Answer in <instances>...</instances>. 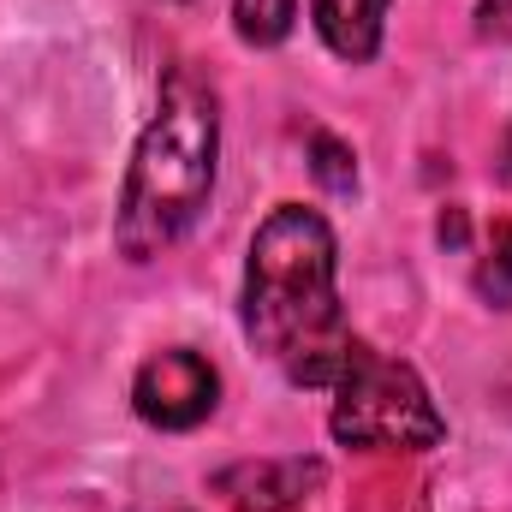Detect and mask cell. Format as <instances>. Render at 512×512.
Instances as JSON below:
<instances>
[{"instance_id": "cell-1", "label": "cell", "mask_w": 512, "mask_h": 512, "mask_svg": "<svg viewBox=\"0 0 512 512\" xmlns=\"http://www.w3.org/2000/svg\"><path fill=\"white\" fill-rule=\"evenodd\" d=\"M334 274H340L334 227L316 209L280 203L256 227L245 262V334L298 387H334L358 346Z\"/></svg>"}, {"instance_id": "cell-2", "label": "cell", "mask_w": 512, "mask_h": 512, "mask_svg": "<svg viewBox=\"0 0 512 512\" xmlns=\"http://www.w3.org/2000/svg\"><path fill=\"white\" fill-rule=\"evenodd\" d=\"M215 155H221V108L215 90L179 66L161 84V108L143 126L137 149L126 167V191H120V215H114V245L131 262H155L161 251H173L209 191H215Z\"/></svg>"}, {"instance_id": "cell-3", "label": "cell", "mask_w": 512, "mask_h": 512, "mask_svg": "<svg viewBox=\"0 0 512 512\" xmlns=\"http://www.w3.org/2000/svg\"><path fill=\"white\" fill-rule=\"evenodd\" d=\"M340 447L364 453H429L447 435V417L435 411L429 387L411 364L352 346L340 382H334V417H328Z\"/></svg>"}, {"instance_id": "cell-4", "label": "cell", "mask_w": 512, "mask_h": 512, "mask_svg": "<svg viewBox=\"0 0 512 512\" xmlns=\"http://www.w3.org/2000/svg\"><path fill=\"white\" fill-rule=\"evenodd\" d=\"M221 399V376L203 352L191 346H167L155 358H143L137 382H131V405L143 423L155 429H197Z\"/></svg>"}, {"instance_id": "cell-5", "label": "cell", "mask_w": 512, "mask_h": 512, "mask_svg": "<svg viewBox=\"0 0 512 512\" xmlns=\"http://www.w3.org/2000/svg\"><path fill=\"white\" fill-rule=\"evenodd\" d=\"M322 483L316 459H262V465H233L221 477V495L239 512H292Z\"/></svg>"}, {"instance_id": "cell-6", "label": "cell", "mask_w": 512, "mask_h": 512, "mask_svg": "<svg viewBox=\"0 0 512 512\" xmlns=\"http://www.w3.org/2000/svg\"><path fill=\"white\" fill-rule=\"evenodd\" d=\"M310 12H316L322 42H328L340 60H370V54L382 48L387 0H310Z\"/></svg>"}, {"instance_id": "cell-7", "label": "cell", "mask_w": 512, "mask_h": 512, "mask_svg": "<svg viewBox=\"0 0 512 512\" xmlns=\"http://www.w3.org/2000/svg\"><path fill=\"white\" fill-rule=\"evenodd\" d=\"M292 18H298V0H233V24L251 48H274L292 36Z\"/></svg>"}, {"instance_id": "cell-8", "label": "cell", "mask_w": 512, "mask_h": 512, "mask_svg": "<svg viewBox=\"0 0 512 512\" xmlns=\"http://www.w3.org/2000/svg\"><path fill=\"white\" fill-rule=\"evenodd\" d=\"M477 280H483L489 298H501V304L512 298V221H501V227L489 233V256H483V274H477Z\"/></svg>"}, {"instance_id": "cell-9", "label": "cell", "mask_w": 512, "mask_h": 512, "mask_svg": "<svg viewBox=\"0 0 512 512\" xmlns=\"http://www.w3.org/2000/svg\"><path fill=\"white\" fill-rule=\"evenodd\" d=\"M316 173H322V185H334V191H346L352 179H358V167H352V155L334 143V137H316Z\"/></svg>"}, {"instance_id": "cell-10", "label": "cell", "mask_w": 512, "mask_h": 512, "mask_svg": "<svg viewBox=\"0 0 512 512\" xmlns=\"http://www.w3.org/2000/svg\"><path fill=\"white\" fill-rule=\"evenodd\" d=\"M477 30L489 42H512V0H477Z\"/></svg>"}, {"instance_id": "cell-11", "label": "cell", "mask_w": 512, "mask_h": 512, "mask_svg": "<svg viewBox=\"0 0 512 512\" xmlns=\"http://www.w3.org/2000/svg\"><path fill=\"white\" fill-rule=\"evenodd\" d=\"M501 185L512 191V131L501 137Z\"/></svg>"}, {"instance_id": "cell-12", "label": "cell", "mask_w": 512, "mask_h": 512, "mask_svg": "<svg viewBox=\"0 0 512 512\" xmlns=\"http://www.w3.org/2000/svg\"><path fill=\"white\" fill-rule=\"evenodd\" d=\"M495 399H501V411H507V417H512V370H507V376H501V382H495Z\"/></svg>"}]
</instances>
